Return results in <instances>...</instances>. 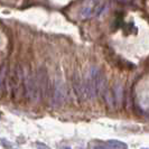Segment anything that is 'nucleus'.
Wrapping results in <instances>:
<instances>
[{"label":"nucleus","mask_w":149,"mask_h":149,"mask_svg":"<svg viewBox=\"0 0 149 149\" xmlns=\"http://www.w3.org/2000/svg\"><path fill=\"white\" fill-rule=\"evenodd\" d=\"M82 84L84 97L88 99H93L104 93L107 85L104 72L97 66H91L85 74V79Z\"/></svg>","instance_id":"1"},{"label":"nucleus","mask_w":149,"mask_h":149,"mask_svg":"<svg viewBox=\"0 0 149 149\" xmlns=\"http://www.w3.org/2000/svg\"><path fill=\"white\" fill-rule=\"evenodd\" d=\"M105 0H84L81 9V16L83 18H92L97 16L104 8Z\"/></svg>","instance_id":"2"},{"label":"nucleus","mask_w":149,"mask_h":149,"mask_svg":"<svg viewBox=\"0 0 149 149\" xmlns=\"http://www.w3.org/2000/svg\"><path fill=\"white\" fill-rule=\"evenodd\" d=\"M91 147H95V148H127V145L123 143L119 140H108L103 145H94Z\"/></svg>","instance_id":"4"},{"label":"nucleus","mask_w":149,"mask_h":149,"mask_svg":"<svg viewBox=\"0 0 149 149\" xmlns=\"http://www.w3.org/2000/svg\"><path fill=\"white\" fill-rule=\"evenodd\" d=\"M5 72H6V70H5V67H2V68L0 70V93H1V91H2V86H3V79H5Z\"/></svg>","instance_id":"5"},{"label":"nucleus","mask_w":149,"mask_h":149,"mask_svg":"<svg viewBox=\"0 0 149 149\" xmlns=\"http://www.w3.org/2000/svg\"><path fill=\"white\" fill-rule=\"evenodd\" d=\"M66 97V89L65 85L61 81H56L53 85L52 89V97H51V102L54 107H60L63 104L64 100Z\"/></svg>","instance_id":"3"}]
</instances>
